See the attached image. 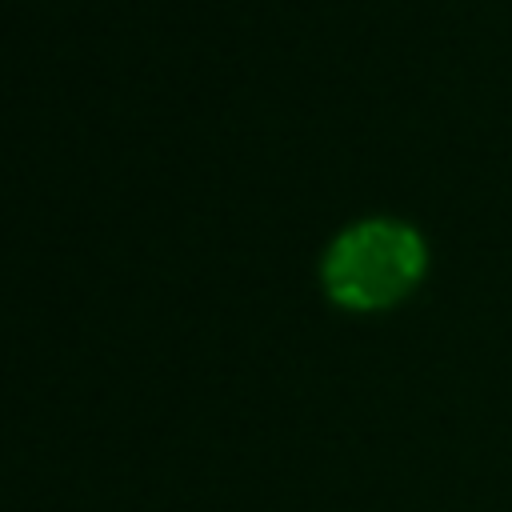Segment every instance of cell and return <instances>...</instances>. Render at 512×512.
I'll return each instance as SVG.
<instances>
[{
    "instance_id": "cell-1",
    "label": "cell",
    "mask_w": 512,
    "mask_h": 512,
    "mask_svg": "<svg viewBox=\"0 0 512 512\" xmlns=\"http://www.w3.org/2000/svg\"><path fill=\"white\" fill-rule=\"evenodd\" d=\"M420 268V236L392 216H368L336 232L324 248L320 276L324 288L356 308L384 304L404 292Z\"/></svg>"
}]
</instances>
